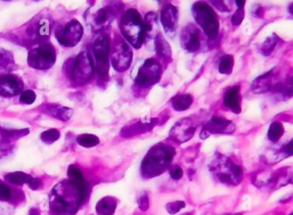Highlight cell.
<instances>
[{"label":"cell","mask_w":293,"mask_h":215,"mask_svg":"<svg viewBox=\"0 0 293 215\" xmlns=\"http://www.w3.org/2000/svg\"><path fill=\"white\" fill-rule=\"evenodd\" d=\"M243 18H244V9H243V6H239L238 7V10H236V12L233 14V17H232V24L234 26H239V25L242 24Z\"/></svg>","instance_id":"cell-41"},{"label":"cell","mask_w":293,"mask_h":215,"mask_svg":"<svg viewBox=\"0 0 293 215\" xmlns=\"http://www.w3.org/2000/svg\"><path fill=\"white\" fill-rule=\"evenodd\" d=\"M24 81L17 76L11 74L0 76V96L10 98L23 93Z\"/></svg>","instance_id":"cell-17"},{"label":"cell","mask_w":293,"mask_h":215,"mask_svg":"<svg viewBox=\"0 0 293 215\" xmlns=\"http://www.w3.org/2000/svg\"><path fill=\"white\" fill-rule=\"evenodd\" d=\"M121 34L126 41L135 49H139L145 42L143 19L135 9H128L122 15L118 24Z\"/></svg>","instance_id":"cell-4"},{"label":"cell","mask_w":293,"mask_h":215,"mask_svg":"<svg viewBox=\"0 0 293 215\" xmlns=\"http://www.w3.org/2000/svg\"><path fill=\"white\" fill-rule=\"evenodd\" d=\"M212 4L213 6L216 7L217 9H219V10H221V11H228V9H227V7H226V4L224 2H221V1H217V2H212Z\"/></svg>","instance_id":"cell-46"},{"label":"cell","mask_w":293,"mask_h":215,"mask_svg":"<svg viewBox=\"0 0 293 215\" xmlns=\"http://www.w3.org/2000/svg\"><path fill=\"white\" fill-rule=\"evenodd\" d=\"M78 144L83 148H94L100 143V139L95 134H81L77 138Z\"/></svg>","instance_id":"cell-35"},{"label":"cell","mask_w":293,"mask_h":215,"mask_svg":"<svg viewBox=\"0 0 293 215\" xmlns=\"http://www.w3.org/2000/svg\"><path fill=\"white\" fill-rule=\"evenodd\" d=\"M160 23L165 34L170 37L175 36L179 25L178 9L171 3L164 5L160 11Z\"/></svg>","instance_id":"cell-16"},{"label":"cell","mask_w":293,"mask_h":215,"mask_svg":"<svg viewBox=\"0 0 293 215\" xmlns=\"http://www.w3.org/2000/svg\"><path fill=\"white\" fill-rule=\"evenodd\" d=\"M273 90L276 93L281 99H289L293 96V78L287 79L285 82H279L273 87Z\"/></svg>","instance_id":"cell-32"},{"label":"cell","mask_w":293,"mask_h":215,"mask_svg":"<svg viewBox=\"0 0 293 215\" xmlns=\"http://www.w3.org/2000/svg\"><path fill=\"white\" fill-rule=\"evenodd\" d=\"M28 215H41V213H40V211L37 209L32 208L29 210V212H28Z\"/></svg>","instance_id":"cell-49"},{"label":"cell","mask_w":293,"mask_h":215,"mask_svg":"<svg viewBox=\"0 0 293 215\" xmlns=\"http://www.w3.org/2000/svg\"><path fill=\"white\" fill-rule=\"evenodd\" d=\"M192 215V214H191V213H189V214H186V215Z\"/></svg>","instance_id":"cell-51"},{"label":"cell","mask_w":293,"mask_h":215,"mask_svg":"<svg viewBox=\"0 0 293 215\" xmlns=\"http://www.w3.org/2000/svg\"><path fill=\"white\" fill-rule=\"evenodd\" d=\"M155 48L158 57H160L162 61H164L165 63H169L172 60L171 47L160 33L155 37Z\"/></svg>","instance_id":"cell-27"},{"label":"cell","mask_w":293,"mask_h":215,"mask_svg":"<svg viewBox=\"0 0 293 215\" xmlns=\"http://www.w3.org/2000/svg\"><path fill=\"white\" fill-rule=\"evenodd\" d=\"M242 97H241V92L240 87L235 85L233 87H230L228 90L226 91V94H224L223 98V104L230 111H233L236 114L241 112L242 108Z\"/></svg>","instance_id":"cell-21"},{"label":"cell","mask_w":293,"mask_h":215,"mask_svg":"<svg viewBox=\"0 0 293 215\" xmlns=\"http://www.w3.org/2000/svg\"><path fill=\"white\" fill-rule=\"evenodd\" d=\"M83 34V27L78 20H71L60 25L55 30V36L58 43L63 47H73L77 46Z\"/></svg>","instance_id":"cell-11"},{"label":"cell","mask_w":293,"mask_h":215,"mask_svg":"<svg viewBox=\"0 0 293 215\" xmlns=\"http://www.w3.org/2000/svg\"><path fill=\"white\" fill-rule=\"evenodd\" d=\"M186 207V203L184 201H175V202H168L165 205V209L170 215H173L180 212Z\"/></svg>","instance_id":"cell-38"},{"label":"cell","mask_w":293,"mask_h":215,"mask_svg":"<svg viewBox=\"0 0 293 215\" xmlns=\"http://www.w3.org/2000/svg\"><path fill=\"white\" fill-rule=\"evenodd\" d=\"M290 215H293V213H292Z\"/></svg>","instance_id":"cell-53"},{"label":"cell","mask_w":293,"mask_h":215,"mask_svg":"<svg viewBox=\"0 0 293 215\" xmlns=\"http://www.w3.org/2000/svg\"><path fill=\"white\" fill-rule=\"evenodd\" d=\"M213 178L223 185L236 186L243 179V170L228 157L217 153L209 165Z\"/></svg>","instance_id":"cell-3"},{"label":"cell","mask_w":293,"mask_h":215,"mask_svg":"<svg viewBox=\"0 0 293 215\" xmlns=\"http://www.w3.org/2000/svg\"><path fill=\"white\" fill-rule=\"evenodd\" d=\"M17 69L14 60V55L10 51L0 49V71H13Z\"/></svg>","instance_id":"cell-30"},{"label":"cell","mask_w":293,"mask_h":215,"mask_svg":"<svg viewBox=\"0 0 293 215\" xmlns=\"http://www.w3.org/2000/svg\"><path fill=\"white\" fill-rule=\"evenodd\" d=\"M192 95L189 94H177L172 98L171 103L172 108L177 111H185L188 110L193 103Z\"/></svg>","instance_id":"cell-29"},{"label":"cell","mask_w":293,"mask_h":215,"mask_svg":"<svg viewBox=\"0 0 293 215\" xmlns=\"http://www.w3.org/2000/svg\"><path fill=\"white\" fill-rule=\"evenodd\" d=\"M68 177L69 179L78 185V188L81 189L83 195L88 197L89 194V187L88 183L85 180L84 176L82 174L81 170L78 168L77 165H71L68 168Z\"/></svg>","instance_id":"cell-24"},{"label":"cell","mask_w":293,"mask_h":215,"mask_svg":"<svg viewBox=\"0 0 293 215\" xmlns=\"http://www.w3.org/2000/svg\"><path fill=\"white\" fill-rule=\"evenodd\" d=\"M279 41L280 39L277 37L276 35H272L270 37L266 38V41L263 42L261 47V54H263L264 56H269L270 54H272V52L274 50Z\"/></svg>","instance_id":"cell-36"},{"label":"cell","mask_w":293,"mask_h":215,"mask_svg":"<svg viewBox=\"0 0 293 215\" xmlns=\"http://www.w3.org/2000/svg\"><path fill=\"white\" fill-rule=\"evenodd\" d=\"M168 171L170 177L173 180H175V181L180 180L183 178V176H184V171L181 168V166H179V165H171L170 168L168 169Z\"/></svg>","instance_id":"cell-40"},{"label":"cell","mask_w":293,"mask_h":215,"mask_svg":"<svg viewBox=\"0 0 293 215\" xmlns=\"http://www.w3.org/2000/svg\"><path fill=\"white\" fill-rule=\"evenodd\" d=\"M159 124H160V119L157 118H150L148 120H139L134 124L125 126L122 129L120 134L123 137H132L146 132H149Z\"/></svg>","instance_id":"cell-18"},{"label":"cell","mask_w":293,"mask_h":215,"mask_svg":"<svg viewBox=\"0 0 293 215\" xmlns=\"http://www.w3.org/2000/svg\"><path fill=\"white\" fill-rule=\"evenodd\" d=\"M201 30L195 24H189L183 28L180 34L181 47L188 53H195L201 48Z\"/></svg>","instance_id":"cell-14"},{"label":"cell","mask_w":293,"mask_h":215,"mask_svg":"<svg viewBox=\"0 0 293 215\" xmlns=\"http://www.w3.org/2000/svg\"><path fill=\"white\" fill-rule=\"evenodd\" d=\"M41 185H42V181H41L40 178H33L31 179V181L28 184V187L33 189V190H37L39 188H41Z\"/></svg>","instance_id":"cell-44"},{"label":"cell","mask_w":293,"mask_h":215,"mask_svg":"<svg viewBox=\"0 0 293 215\" xmlns=\"http://www.w3.org/2000/svg\"><path fill=\"white\" fill-rule=\"evenodd\" d=\"M40 111L46 114L50 115L61 121L70 120L73 114L71 108L63 107L58 104H44L40 107Z\"/></svg>","instance_id":"cell-22"},{"label":"cell","mask_w":293,"mask_h":215,"mask_svg":"<svg viewBox=\"0 0 293 215\" xmlns=\"http://www.w3.org/2000/svg\"><path fill=\"white\" fill-rule=\"evenodd\" d=\"M284 132H285V129H284L283 125L280 122H273L270 125L268 131H267V138L269 139L270 141L276 142L280 140V138L282 137Z\"/></svg>","instance_id":"cell-34"},{"label":"cell","mask_w":293,"mask_h":215,"mask_svg":"<svg viewBox=\"0 0 293 215\" xmlns=\"http://www.w3.org/2000/svg\"><path fill=\"white\" fill-rule=\"evenodd\" d=\"M78 185L70 179L57 184L51 192L50 208L56 215H73L86 201Z\"/></svg>","instance_id":"cell-1"},{"label":"cell","mask_w":293,"mask_h":215,"mask_svg":"<svg viewBox=\"0 0 293 215\" xmlns=\"http://www.w3.org/2000/svg\"><path fill=\"white\" fill-rule=\"evenodd\" d=\"M36 100V94L34 91L25 90L21 94L20 101L21 103L25 105H31L34 103Z\"/></svg>","instance_id":"cell-39"},{"label":"cell","mask_w":293,"mask_h":215,"mask_svg":"<svg viewBox=\"0 0 293 215\" xmlns=\"http://www.w3.org/2000/svg\"><path fill=\"white\" fill-rule=\"evenodd\" d=\"M111 62L115 70L119 72L127 71L133 58L132 48L125 39L115 36L111 42Z\"/></svg>","instance_id":"cell-9"},{"label":"cell","mask_w":293,"mask_h":215,"mask_svg":"<svg viewBox=\"0 0 293 215\" xmlns=\"http://www.w3.org/2000/svg\"><path fill=\"white\" fill-rule=\"evenodd\" d=\"M14 209L12 206L6 202H0V215H13Z\"/></svg>","instance_id":"cell-43"},{"label":"cell","mask_w":293,"mask_h":215,"mask_svg":"<svg viewBox=\"0 0 293 215\" xmlns=\"http://www.w3.org/2000/svg\"><path fill=\"white\" fill-rule=\"evenodd\" d=\"M137 204H138L139 209L142 211H147L149 209V198L147 193L142 194L138 200H137Z\"/></svg>","instance_id":"cell-42"},{"label":"cell","mask_w":293,"mask_h":215,"mask_svg":"<svg viewBox=\"0 0 293 215\" xmlns=\"http://www.w3.org/2000/svg\"><path fill=\"white\" fill-rule=\"evenodd\" d=\"M196 127L189 118H184L176 123L170 131L169 137L178 143H185L194 136Z\"/></svg>","instance_id":"cell-15"},{"label":"cell","mask_w":293,"mask_h":215,"mask_svg":"<svg viewBox=\"0 0 293 215\" xmlns=\"http://www.w3.org/2000/svg\"><path fill=\"white\" fill-rule=\"evenodd\" d=\"M244 26H243V33L245 34H249L251 32V24L249 20L244 21Z\"/></svg>","instance_id":"cell-48"},{"label":"cell","mask_w":293,"mask_h":215,"mask_svg":"<svg viewBox=\"0 0 293 215\" xmlns=\"http://www.w3.org/2000/svg\"><path fill=\"white\" fill-rule=\"evenodd\" d=\"M88 24H90L92 29L100 32L109 27L116 17L115 8L113 6L101 7L90 15H86Z\"/></svg>","instance_id":"cell-12"},{"label":"cell","mask_w":293,"mask_h":215,"mask_svg":"<svg viewBox=\"0 0 293 215\" xmlns=\"http://www.w3.org/2000/svg\"><path fill=\"white\" fill-rule=\"evenodd\" d=\"M27 38L30 39L33 42L36 43H46L51 33L50 21L46 18L41 19L37 24L31 25L30 27L27 28Z\"/></svg>","instance_id":"cell-20"},{"label":"cell","mask_w":293,"mask_h":215,"mask_svg":"<svg viewBox=\"0 0 293 215\" xmlns=\"http://www.w3.org/2000/svg\"><path fill=\"white\" fill-rule=\"evenodd\" d=\"M21 195H24L23 192L12 189L5 183L0 181V202L13 203L17 201L19 202L21 201Z\"/></svg>","instance_id":"cell-28"},{"label":"cell","mask_w":293,"mask_h":215,"mask_svg":"<svg viewBox=\"0 0 293 215\" xmlns=\"http://www.w3.org/2000/svg\"><path fill=\"white\" fill-rule=\"evenodd\" d=\"M143 25H144L145 41L153 40V39L155 40V37L160 34L157 14L155 12H149L147 14L145 18L143 19Z\"/></svg>","instance_id":"cell-25"},{"label":"cell","mask_w":293,"mask_h":215,"mask_svg":"<svg viewBox=\"0 0 293 215\" xmlns=\"http://www.w3.org/2000/svg\"><path fill=\"white\" fill-rule=\"evenodd\" d=\"M234 66V58L232 55H224L220 57L218 64L219 73L223 75H229L233 72Z\"/></svg>","instance_id":"cell-33"},{"label":"cell","mask_w":293,"mask_h":215,"mask_svg":"<svg viewBox=\"0 0 293 215\" xmlns=\"http://www.w3.org/2000/svg\"><path fill=\"white\" fill-rule=\"evenodd\" d=\"M56 58L57 54L53 46L46 42L28 52L27 63L35 70L46 71L53 66Z\"/></svg>","instance_id":"cell-8"},{"label":"cell","mask_w":293,"mask_h":215,"mask_svg":"<svg viewBox=\"0 0 293 215\" xmlns=\"http://www.w3.org/2000/svg\"><path fill=\"white\" fill-rule=\"evenodd\" d=\"M118 200L112 196H105L95 206L98 215H113L117 209Z\"/></svg>","instance_id":"cell-26"},{"label":"cell","mask_w":293,"mask_h":215,"mask_svg":"<svg viewBox=\"0 0 293 215\" xmlns=\"http://www.w3.org/2000/svg\"><path fill=\"white\" fill-rule=\"evenodd\" d=\"M32 178H33L32 176L23 172H10L4 176V180L7 183L17 186H21L26 184L28 185Z\"/></svg>","instance_id":"cell-31"},{"label":"cell","mask_w":293,"mask_h":215,"mask_svg":"<svg viewBox=\"0 0 293 215\" xmlns=\"http://www.w3.org/2000/svg\"><path fill=\"white\" fill-rule=\"evenodd\" d=\"M288 10H289V12H290L292 15H293V3H291L289 7H288Z\"/></svg>","instance_id":"cell-50"},{"label":"cell","mask_w":293,"mask_h":215,"mask_svg":"<svg viewBox=\"0 0 293 215\" xmlns=\"http://www.w3.org/2000/svg\"><path fill=\"white\" fill-rule=\"evenodd\" d=\"M235 131V125L233 121L222 117H213L206 124L200 134L201 139H207L211 134H232Z\"/></svg>","instance_id":"cell-13"},{"label":"cell","mask_w":293,"mask_h":215,"mask_svg":"<svg viewBox=\"0 0 293 215\" xmlns=\"http://www.w3.org/2000/svg\"><path fill=\"white\" fill-rule=\"evenodd\" d=\"M60 137V132L57 129H50L41 133V140L46 144H53Z\"/></svg>","instance_id":"cell-37"},{"label":"cell","mask_w":293,"mask_h":215,"mask_svg":"<svg viewBox=\"0 0 293 215\" xmlns=\"http://www.w3.org/2000/svg\"><path fill=\"white\" fill-rule=\"evenodd\" d=\"M161 64L154 57L146 59L135 78V83L142 88H148L156 84L161 78Z\"/></svg>","instance_id":"cell-10"},{"label":"cell","mask_w":293,"mask_h":215,"mask_svg":"<svg viewBox=\"0 0 293 215\" xmlns=\"http://www.w3.org/2000/svg\"></svg>","instance_id":"cell-52"},{"label":"cell","mask_w":293,"mask_h":215,"mask_svg":"<svg viewBox=\"0 0 293 215\" xmlns=\"http://www.w3.org/2000/svg\"><path fill=\"white\" fill-rule=\"evenodd\" d=\"M264 15V10L262 6H258L256 9H254L253 11V16L256 17H263Z\"/></svg>","instance_id":"cell-47"},{"label":"cell","mask_w":293,"mask_h":215,"mask_svg":"<svg viewBox=\"0 0 293 215\" xmlns=\"http://www.w3.org/2000/svg\"><path fill=\"white\" fill-rule=\"evenodd\" d=\"M278 73L272 69L264 75L256 78L251 85V91L255 94H264L270 90H273L279 82H277Z\"/></svg>","instance_id":"cell-19"},{"label":"cell","mask_w":293,"mask_h":215,"mask_svg":"<svg viewBox=\"0 0 293 215\" xmlns=\"http://www.w3.org/2000/svg\"><path fill=\"white\" fill-rule=\"evenodd\" d=\"M29 134V129L8 130L0 127V146L11 147L10 143Z\"/></svg>","instance_id":"cell-23"},{"label":"cell","mask_w":293,"mask_h":215,"mask_svg":"<svg viewBox=\"0 0 293 215\" xmlns=\"http://www.w3.org/2000/svg\"><path fill=\"white\" fill-rule=\"evenodd\" d=\"M176 155L175 148L166 144H157L148 152L141 164V174L146 179L158 177L168 170Z\"/></svg>","instance_id":"cell-2"},{"label":"cell","mask_w":293,"mask_h":215,"mask_svg":"<svg viewBox=\"0 0 293 215\" xmlns=\"http://www.w3.org/2000/svg\"><path fill=\"white\" fill-rule=\"evenodd\" d=\"M194 19L209 39H215L219 34V19L209 3L196 2L192 6Z\"/></svg>","instance_id":"cell-7"},{"label":"cell","mask_w":293,"mask_h":215,"mask_svg":"<svg viewBox=\"0 0 293 215\" xmlns=\"http://www.w3.org/2000/svg\"><path fill=\"white\" fill-rule=\"evenodd\" d=\"M282 153L285 155V156H292V155H293V138L282 148Z\"/></svg>","instance_id":"cell-45"},{"label":"cell","mask_w":293,"mask_h":215,"mask_svg":"<svg viewBox=\"0 0 293 215\" xmlns=\"http://www.w3.org/2000/svg\"><path fill=\"white\" fill-rule=\"evenodd\" d=\"M64 71L71 81L76 84L88 83L95 74L94 59L88 51H83L76 57L70 58L65 63Z\"/></svg>","instance_id":"cell-5"},{"label":"cell","mask_w":293,"mask_h":215,"mask_svg":"<svg viewBox=\"0 0 293 215\" xmlns=\"http://www.w3.org/2000/svg\"><path fill=\"white\" fill-rule=\"evenodd\" d=\"M111 54V41L107 34L100 33L92 44V57L95 63V71L101 81H105L109 73V58Z\"/></svg>","instance_id":"cell-6"}]
</instances>
